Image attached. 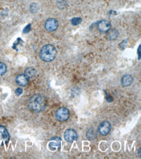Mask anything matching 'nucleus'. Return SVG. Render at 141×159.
I'll list each match as a JSON object with an SVG mask.
<instances>
[{
	"label": "nucleus",
	"mask_w": 141,
	"mask_h": 159,
	"mask_svg": "<svg viewBox=\"0 0 141 159\" xmlns=\"http://www.w3.org/2000/svg\"><path fill=\"white\" fill-rule=\"evenodd\" d=\"M138 54H139V59H140V45L139 47V49H138Z\"/></svg>",
	"instance_id": "aec40b11"
},
{
	"label": "nucleus",
	"mask_w": 141,
	"mask_h": 159,
	"mask_svg": "<svg viewBox=\"0 0 141 159\" xmlns=\"http://www.w3.org/2000/svg\"><path fill=\"white\" fill-rule=\"evenodd\" d=\"M55 117L59 121H66L70 117L69 110L66 108L62 107L55 112Z\"/></svg>",
	"instance_id": "7ed1b4c3"
},
{
	"label": "nucleus",
	"mask_w": 141,
	"mask_h": 159,
	"mask_svg": "<svg viewBox=\"0 0 141 159\" xmlns=\"http://www.w3.org/2000/svg\"><path fill=\"white\" fill-rule=\"evenodd\" d=\"M10 139L9 133L7 129L5 127L0 125V143L4 141V142H8Z\"/></svg>",
	"instance_id": "6e6552de"
},
{
	"label": "nucleus",
	"mask_w": 141,
	"mask_h": 159,
	"mask_svg": "<svg viewBox=\"0 0 141 159\" xmlns=\"http://www.w3.org/2000/svg\"><path fill=\"white\" fill-rule=\"evenodd\" d=\"M36 74H37V71L35 70V68L28 67L25 69L24 75L29 78H31L35 76L36 75Z\"/></svg>",
	"instance_id": "f8f14e48"
},
{
	"label": "nucleus",
	"mask_w": 141,
	"mask_h": 159,
	"mask_svg": "<svg viewBox=\"0 0 141 159\" xmlns=\"http://www.w3.org/2000/svg\"><path fill=\"white\" fill-rule=\"evenodd\" d=\"M133 82V77L129 75H126L122 78L121 80V83L123 86L124 87H127L131 86V85Z\"/></svg>",
	"instance_id": "9b49d317"
},
{
	"label": "nucleus",
	"mask_w": 141,
	"mask_h": 159,
	"mask_svg": "<svg viewBox=\"0 0 141 159\" xmlns=\"http://www.w3.org/2000/svg\"><path fill=\"white\" fill-rule=\"evenodd\" d=\"M22 93H23V90H22V89L21 88H17L15 91V93L17 95H20Z\"/></svg>",
	"instance_id": "a211bd4d"
},
{
	"label": "nucleus",
	"mask_w": 141,
	"mask_h": 159,
	"mask_svg": "<svg viewBox=\"0 0 141 159\" xmlns=\"http://www.w3.org/2000/svg\"><path fill=\"white\" fill-rule=\"evenodd\" d=\"M57 50L52 44H46L44 46L40 52V58L45 62L53 61L57 55Z\"/></svg>",
	"instance_id": "f03ea898"
},
{
	"label": "nucleus",
	"mask_w": 141,
	"mask_h": 159,
	"mask_svg": "<svg viewBox=\"0 0 141 159\" xmlns=\"http://www.w3.org/2000/svg\"><path fill=\"white\" fill-rule=\"evenodd\" d=\"M30 9L32 13H37L38 10V6L37 3H33L31 5Z\"/></svg>",
	"instance_id": "f3484780"
},
{
	"label": "nucleus",
	"mask_w": 141,
	"mask_h": 159,
	"mask_svg": "<svg viewBox=\"0 0 141 159\" xmlns=\"http://www.w3.org/2000/svg\"><path fill=\"white\" fill-rule=\"evenodd\" d=\"M139 156L140 157V148L139 149Z\"/></svg>",
	"instance_id": "412c9836"
},
{
	"label": "nucleus",
	"mask_w": 141,
	"mask_h": 159,
	"mask_svg": "<svg viewBox=\"0 0 141 159\" xmlns=\"http://www.w3.org/2000/svg\"><path fill=\"white\" fill-rule=\"evenodd\" d=\"M111 27V24L109 21L108 20H101L98 22V29L100 32L106 33L110 30Z\"/></svg>",
	"instance_id": "0eeeda50"
},
{
	"label": "nucleus",
	"mask_w": 141,
	"mask_h": 159,
	"mask_svg": "<svg viewBox=\"0 0 141 159\" xmlns=\"http://www.w3.org/2000/svg\"><path fill=\"white\" fill-rule=\"evenodd\" d=\"M86 135H87V138L91 141L95 140L96 138V133L94 132V130L91 128H89L87 130Z\"/></svg>",
	"instance_id": "4468645a"
},
{
	"label": "nucleus",
	"mask_w": 141,
	"mask_h": 159,
	"mask_svg": "<svg viewBox=\"0 0 141 159\" xmlns=\"http://www.w3.org/2000/svg\"><path fill=\"white\" fill-rule=\"evenodd\" d=\"M16 82L20 86H26L29 83V78L25 75H18L16 77Z\"/></svg>",
	"instance_id": "9d476101"
},
{
	"label": "nucleus",
	"mask_w": 141,
	"mask_h": 159,
	"mask_svg": "<svg viewBox=\"0 0 141 159\" xmlns=\"http://www.w3.org/2000/svg\"><path fill=\"white\" fill-rule=\"evenodd\" d=\"M7 72V66L5 63L0 62V76L4 75Z\"/></svg>",
	"instance_id": "2eb2a0df"
},
{
	"label": "nucleus",
	"mask_w": 141,
	"mask_h": 159,
	"mask_svg": "<svg viewBox=\"0 0 141 159\" xmlns=\"http://www.w3.org/2000/svg\"><path fill=\"white\" fill-rule=\"evenodd\" d=\"M64 138L69 143H72L77 139V134L74 129H67L64 133Z\"/></svg>",
	"instance_id": "20e7f679"
},
{
	"label": "nucleus",
	"mask_w": 141,
	"mask_h": 159,
	"mask_svg": "<svg viewBox=\"0 0 141 159\" xmlns=\"http://www.w3.org/2000/svg\"><path fill=\"white\" fill-rule=\"evenodd\" d=\"M81 21H82V19L81 18H74L73 19H72L71 23L72 25L77 26L81 23Z\"/></svg>",
	"instance_id": "dca6fc26"
},
{
	"label": "nucleus",
	"mask_w": 141,
	"mask_h": 159,
	"mask_svg": "<svg viewBox=\"0 0 141 159\" xmlns=\"http://www.w3.org/2000/svg\"><path fill=\"white\" fill-rule=\"evenodd\" d=\"M51 141L49 143V147L52 151L59 149L61 146V138L59 137H53L50 140Z\"/></svg>",
	"instance_id": "1a4fd4ad"
},
{
	"label": "nucleus",
	"mask_w": 141,
	"mask_h": 159,
	"mask_svg": "<svg viewBox=\"0 0 141 159\" xmlns=\"http://www.w3.org/2000/svg\"><path fill=\"white\" fill-rule=\"evenodd\" d=\"M30 30H31V24H29L25 27V29L24 30V33H28V32H29Z\"/></svg>",
	"instance_id": "6ab92c4d"
},
{
	"label": "nucleus",
	"mask_w": 141,
	"mask_h": 159,
	"mask_svg": "<svg viewBox=\"0 0 141 159\" xmlns=\"http://www.w3.org/2000/svg\"><path fill=\"white\" fill-rule=\"evenodd\" d=\"M108 31V39L110 40V41H113V40H115L118 38V32L117 30L113 29V30H109Z\"/></svg>",
	"instance_id": "ddd939ff"
},
{
	"label": "nucleus",
	"mask_w": 141,
	"mask_h": 159,
	"mask_svg": "<svg viewBox=\"0 0 141 159\" xmlns=\"http://www.w3.org/2000/svg\"><path fill=\"white\" fill-rule=\"evenodd\" d=\"M45 28L49 32H53L58 28L59 23L58 21L55 18H49L45 22Z\"/></svg>",
	"instance_id": "423d86ee"
},
{
	"label": "nucleus",
	"mask_w": 141,
	"mask_h": 159,
	"mask_svg": "<svg viewBox=\"0 0 141 159\" xmlns=\"http://www.w3.org/2000/svg\"><path fill=\"white\" fill-rule=\"evenodd\" d=\"M111 124L108 121L101 122L98 127V132L102 136L108 135L111 132Z\"/></svg>",
	"instance_id": "39448f33"
},
{
	"label": "nucleus",
	"mask_w": 141,
	"mask_h": 159,
	"mask_svg": "<svg viewBox=\"0 0 141 159\" xmlns=\"http://www.w3.org/2000/svg\"><path fill=\"white\" fill-rule=\"evenodd\" d=\"M46 105V100L44 96L41 94H36L33 95L28 101L29 108L37 113L43 111Z\"/></svg>",
	"instance_id": "f257e3e1"
}]
</instances>
